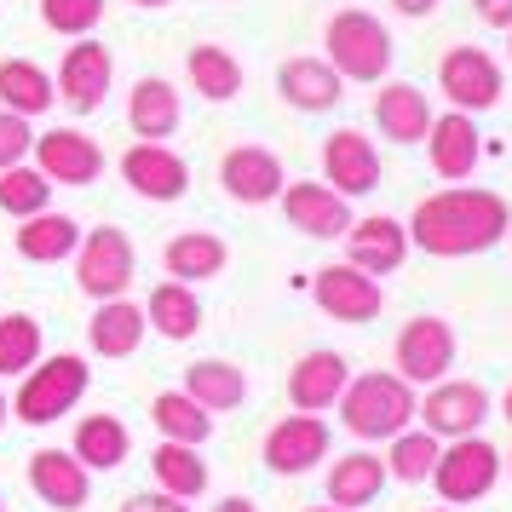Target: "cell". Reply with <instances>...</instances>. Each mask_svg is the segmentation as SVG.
Wrapping results in <instances>:
<instances>
[{
	"mask_svg": "<svg viewBox=\"0 0 512 512\" xmlns=\"http://www.w3.org/2000/svg\"><path fill=\"white\" fill-rule=\"evenodd\" d=\"M512 231V208L495 196V190H438L426 196L409 219V242L432 259H466V254H489L501 236Z\"/></svg>",
	"mask_w": 512,
	"mask_h": 512,
	"instance_id": "cell-1",
	"label": "cell"
},
{
	"mask_svg": "<svg viewBox=\"0 0 512 512\" xmlns=\"http://www.w3.org/2000/svg\"><path fill=\"white\" fill-rule=\"evenodd\" d=\"M340 420H346L351 438H397L415 420V386L403 374H357L340 392Z\"/></svg>",
	"mask_w": 512,
	"mask_h": 512,
	"instance_id": "cell-2",
	"label": "cell"
},
{
	"mask_svg": "<svg viewBox=\"0 0 512 512\" xmlns=\"http://www.w3.org/2000/svg\"><path fill=\"white\" fill-rule=\"evenodd\" d=\"M87 363L81 357H70V351H58V357H47V363H35V369H24V386H18V397H12V415L24 420V426H52L58 415H70L75 403L87 397Z\"/></svg>",
	"mask_w": 512,
	"mask_h": 512,
	"instance_id": "cell-3",
	"label": "cell"
},
{
	"mask_svg": "<svg viewBox=\"0 0 512 512\" xmlns=\"http://www.w3.org/2000/svg\"><path fill=\"white\" fill-rule=\"evenodd\" d=\"M328 64L340 81H380L392 70V35L369 12H340L328 18Z\"/></svg>",
	"mask_w": 512,
	"mask_h": 512,
	"instance_id": "cell-4",
	"label": "cell"
},
{
	"mask_svg": "<svg viewBox=\"0 0 512 512\" xmlns=\"http://www.w3.org/2000/svg\"><path fill=\"white\" fill-rule=\"evenodd\" d=\"M70 259H75V282H81L87 300H121V294L133 288V242H127V231H116V225L81 231Z\"/></svg>",
	"mask_w": 512,
	"mask_h": 512,
	"instance_id": "cell-5",
	"label": "cell"
},
{
	"mask_svg": "<svg viewBox=\"0 0 512 512\" xmlns=\"http://www.w3.org/2000/svg\"><path fill=\"white\" fill-rule=\"evenodd\" d=\"M495 478H501V449L484 443L478 432L455 438L449 449H438V461H432V484H438V495L455 501V507L484 501L489 489H495Z\"/></svg>",
	"mask_w": 512,
	"mask_h": 512,
	"instance_id": "cell-6",
	"label": "cell"
},
{
	"mask_svg": "<svg viewBox=\"0 0 512 512\" xmlns=\"http://www.w3.org/2000/svg\"><path fill=\"white\" fill-rule=\"evenodd\" d=\"M311 300L323 305L334 323H374L380 305H386V288L346 259V265H323V271L311 277Z\"/></svg>",
	"mask_w": 512,
	"mask_h": 512,
	"instance_id": "cell-7",
	"label": "cell"
},
{
	"mask_svg": "<svg viewBox=\"0 0 512 512\" xmlns=\"http://www.w3.org/2000/svg\"><path fill=\"white\" fill-rule=\"evenodd\" d=\"M455 369V328L443 317H409L397 334V374L409 386H432Z\"/></svg>",
	"mask_w": 512,
	"mask_h": 512,
	"instance_id": "cell-8",
	"label": "cell"
},
{
	"mask_svg": "<svg viewBox=\"0 0 512 512\" xmlns=\"http://www.w3.org/2000/svg\"><path fill=\"white\" fill-rule=\"evenodd\" d=\"M415 415L432 438H466L489 420V392L478 380H432V392H426V403H415Z\"/></svg>",
	"mask_w": 512,
	"mask_h": 512,
	"instance_id": "cell-9",
	"label": "cell"
},
{
	"mask_svg": "<svg viewBox=\"0 0 512 512\" xmlns=\"http://www.w3.org/2000/svg\"><path fill=\"white\" fill-rule=\"evenodd\" d=\"M35 167L47 173L52 185H93L104 173V150H98L81 127H52V133H35Z\"/></svg>",
	"mask_w": 512,
	"mask_h": 512,
	"instance_id": "cell-10",
	"label": "cell"
},
{
	"mask_svg": "<svg viewBox=\"0 0 512 512\" xmlns=\"http://www.w3.org/2000/svg\"><path fill=\"white\" fill-rule=\"evenodd\" d=\"M438 87H443V98H449L455 110L478 116V110H489V104L501 98V70H495V58H489L484 47H455L449 58H443Z\"/></svg>",
	"mask_w": 512,
	"mask_h": 512,
	"instance_id": "cell-11",
	"label": "cell"
},
{
	"mask_svg": "<svg viewBox=\"0 0 512 512\" xmlns=\"http://www.w3.org/2000/svg\"><path fill=\"white\" fill-rule=\"evenodd\" d=\"M219 185H225V196L242 202V208H265V202L282 196L288 179H282V162L271 156V150L236 144V150H225V162H219Z\"/></svg>",
	"mask_w": 512,
	"mask_h": 512,
	"instance_id": "cell-12",
	"label": "cell"
},
{
	"mask_svg": "<svg viewBox=\"0 0 512 512\" xmlns=\"http://www.w3.org/2000/svg\"><path fill=\"white\" fill-rule=\"evenodd\" d=\"M328 455V426L317 415H288L277 420L271 432H265V466L271 472H282V478H300V472H311V466Z\"/></svg>",
	"mask_w": 512,
	"mask_h": 512,
	"instance_id": "cell-13",
	"label": "cell"
},
{
	"mask_svg": "<svg viewBox=\"0 0 512 512\" xmlns=\"http://www.w3.org/2000/svg\"><path fill=\"white\" fill-rule=\"evenodd\" d=\"M121 179L139 190L144 202H179L185 185H190V167H185V156H173L167 144L139 139L127 156H121Z\"/></svg>",
	"mask_w": 512,
	"mask_h": 512,
	"instance_id": "cell-14",
	"label": "cell"
},
{
	"mask_svg": "<svg viewBox=\"0 0 512 512\" xmlns=\"http://www.w3.org/2000/svg\"><path fill=\"white\" fill-rule=\"evenodd\" d=\"M110 75H116L110 52L98 47V41H75L64 52V64H58V98L70 104L75 116H93L98 104H104V93H110Z\"/></svg>",
	"mask_w": 512,
	"mask_h": 512,
	"instance_id": "cell-15",
	"label": "cell"
},
{
	"mask_svg": "<svg viewBox=\"0 0 512 512\" xmlns=\"http://www.w3.org/2000/svg\"><path fill=\"white\" fill-rule=\"evenodd\" d=\"M29 489L58 512H81L87 495H93V478H87V466L75 461L70 449H35L29 455Z\"/></svg>",
	"mask_w": 512,
	"mask_h": 512,
	"instance_id": "cell-16",
	"label": "cell"
},
{
	"mask_svg": "<svg viewBox=\"0 0 512 512\" xmlns=\"http://www.w3.org/2000/svg\"><path fill=\"white\" fill-rule=\"evenodd\" d=\"M282 213H288V225L305 236H346L351 231V208H346V196L340 190H328V185H311V179H300V185H282Z\"/></svg>",
	"mask_w": 512,
	"mask_h": 512,
	"instance_id": "cell-17",
	"label": "cell"
},
{
	"mask_svg": "<svg viewBox=\"0 0 512 512\" xmlns=\"http://www.w3.org/2000/svg\"><path fill=\"white\" fill-rule=\"evenodd\" d=\"M346 380H351V363L340 351H305L294 363V374H288V403L305 409V415H323V409L340 403Z\"/></svg>",
	"mask_w": 512,
	"mask_h": 512,
	"instance_id": "cell-18",
	"label": "cell"
},
{
	"mask_svg": "<svg viewBox=\"0 0 512 512\" xmlns=\"http://www.w3.org/2000/svg\"><path fill=\"white\" fill-rule=\"evenodd\" d=\"M346 248H351V265H357V271H369V277H392L397 265L409 259V225H397V219H386V213H374V219H351Z\"/></svg>",
	"mask_w": 512,
	"mask_h": 512,
	"instance_id": "cell-19",
	"label": "cell"
},
{
	"mask_svg": "<svg viewBox=\"0 0 512 512\" xmlns=\"http://www.w3.org/2000/svg\"><path fill=\"white\" fill-rule=\"evenodd\" d=\"M323 173H328V190L340 196H369L380 185V156L374 144L357 133V127H340L334 139L323 144Z\"/></svg>",
	"mask_w": 512,
	"mask_h": 512,
	"instance_id": "cell-20",
	"label": "cell"
},
{
	"mask_svg": "<svg viewBox=\"0 0 512 512\" xmlns=\"http://www.w3.org/2000/svg\"><path fill=\"white\" fill-rule=\"evenodd\" d=\"M426 150H432L438 179H472V167H478V156H484L478 127H472V116H466V110L432 116V127H426Z\"/></svg>",
	"mask_w": 512,
	"mask_h": 512,
	"instance_id": "cell-21",
	"label": "cell"
},
{
	"mask_svg": "<svg viewBox=\"0 0 512 512\" xmlns=\"http://www.w3.org/2000/svg\"><path fill=\"white\" fill-rule=\"evenodd\" d=\"M380 489H386V461L369 455V449H351V455H340L334 472H328V507L357 512V507H369Z\"/></svg>",
	"mask_w": 512,
	"mask_h": 512,
	"instance_id": "cell-22",
	"label": "cell"
},
{
	"mask_svg": "<svg viewBox=\"0 0 512 512\" xmlns=\"http://www.w3.org/2000/svg\"><path fill=\"white\" fill-rule=\"evenodd\" d=\"M277 87L294 110H334L340 104V70L328 58H288Z\"/></svg>",
	"mask_w": 512,
	"mask_h": 512,
	"instance_id": "cell-23",
	"label": "cell"
},
{
	"mask_svg": "<svg viewBox=\"0 0 512 512\" xmlns=\"http://www.w3.org/2000/svg\"><path fill=\"white\" fill-rule=\"evenodd\" d=\"M52 104H58V81L41 64H29V58H6L0 64V110H12V116H47Z\"/></svg>",
	"mask_w": 512,
	"mask_h": 512,
	"instance_id": "cell-24",
	"label": "cell"
},
{
	"mask_svg": "<svg viewBox=\"0 0 512 512\" xmlns=\"http://www.w3.org/2000/svg\"><path fill=\"white\" fill-rule=\"evenodd\" d=\"M144 305H127V300H98L93 323H87V346L98 357H133L144 340Z\"/></svg>",
	"mask_w": 512,
	"mask_h": 512,
	"instance_id": "cell-25",
	"label": "cell"
},
{
	"mask_svg": "<svg viewBox=\"0 0 512 512\" xmlns=\"http://www.w3.org/2000/svg\"><path fill=\"white\" fill-rule=\"evenodd\" d=\"M374 121H380V133L397 144H420L426 139V127H432V110H426V93L409 87V81H392L386 93L374 98Z\"/></svg>",
	"mask_w": 512,
	"mask_h": 512,
	"instance_id": "cell-26",
	"label": "cell"
},
{
	"mask_svg": "<svg viewBox=\"0 0 512 512\" xmlns=\"http://www.w3.org/2000/svg\"><path fill=\"white\" fill-rule=\"evenodd\" d=\"M144 323L156 328L162 340H190L202 328V300L190 282H173L167 277L162 288H150V305H144Z\"/></svg>",
	"mask_w": 512,
	"mask_h": 512,
	"instance_id": "cell-27",
	"label": "cell"
},
{
	"mask_svg": "<svg viewBox=\"0 0 512 512\" xmlns=\"http://www.w3.org/2000/svg\"><path fill=\"white\" fill-rule=\"evenodd\" d=\"M225 259H231V248H225L213 231H185V236L167 242L162 265H167V277L173 282H208V277L225 271Z\"/></svg>",
	"mask_w": 512,
	"mask_h": 512,
	"instance_id": "cell-28",
	"label": "cell"
},
{
	"mask_svg": "<svg viewBox=\"0 0 512 512\" xmlns=\"http://www.w3.org/2000/svg\"><path fill=\"white\" fill-rule=\"evenodd\" d=\"M75 242H81V225H75L70 213H29L24 231H18V254L29 265H58V259L75 254Z\"/></svg>",
	"mask_w": 512,
	"mask_h": 512,
	"instance_id": "cell-29",
	"label": "cell"
},
{
	"mask_svg": "<svg viewBox=\"0 0 512 512\" xmlns=\"http://www.w3.org/2000/svg\"><path fill=\"white\" fill-rule=\"evenodd\" d=\"M127 449H133V438H127V426H121L116 415H87L75 426L70 455L87 466V472H116V466L127 461Z\"/></svg>",
	"mask_w": 512,
	"mask_h": 512,
	"instance_id": "cell-30",
	"label": "cell"
},
{
	"mask_svg": "<svg viewBox=\"0 0 512 512\" xmlns=\"http://www.w3.org/2000/svg\"><path fill=\"white\" fill-rule=\"evenodd\" d=\"M185 392L208 415H225V409H236L248 397V374L236 369V363H225V357H208V363H190L185 369Z\"/></svg>",
	"mask_w": 512,
	"mask_h": 512,
	"instance_id": "cell-31",
	"label": "cell"
},
{
	"mask_svg": "<svg viewBox=\"0 0 512 512\" xmlns=\"http://www.w3.org/2000/svg\"><path fill=\"white\" fill-rule=\"evenodd\" d=\"M127 121H133V133L150 144H162L173 127H179V93L167 87V81H156V75H144L139 87H133V98H127Z\"/></svg>",
	"mask_w": 512,
	"mask_h": 512,
	"instance_id": "cell-32",
	"label": "cell"
},
{
	"mask_svg": "<svg viewBox=\"0 0 512 512\" xmlns=\"http://www.w3.org/2000/svg\"><path fill=\"white\" fill-rule=\"evenodd\" d=\"M150 472H156V484H162L167 495H179V501H196V495L208 489V466L196 455V443L167 438L162 449H150Z\"/></svg>",
	"mask_w": 512,
	"mask_h": 512,
	"instance_id": "cell-33",
	"label": "cell"
},
{
	"mask_svg": "<svg viewBox=\"0 0 512 512\" xmlns=\"http://www.w3.org/2000/svg\"><path fill=\"white\" fill-rule=\"evenodd\" d=\"M150 420L162 426V438H173V443H202L213 438V415L196 403L190 392H162V397H150Z\"/></svg>",
	"mask_w": 512,
	"mask_h": 512,
	"instance_id": "cell-34",
	"label": "cell"
},
{
	"mask_svg": "<svg viewBox=\"0 0 512 512\" xmlns=\"http://www.w3.org/2000/svg\"><path fill=\"white\" fill-rule=\"evenodd\" d=\"M185 75H190V87L202 98H213V104H225V98L242 93V64L225 47H190Z\"/></svg>",
	"mask_w": 512,
	"mask_h": 512,
	"instance_id": "cell-35",
	"label": "cell"
},
{
	"mask_svg": "<svg viewBox=\"0 0 512 512\" xmlns=\"http://www.w3.org/2000/svg\"><path fill=\"white\" fill-rule=\"evenodd\" d=\"M392 443V455H386V478H397V484H426L432 478V461H438V449L443 443L426 432V426H403L397 438H386Z\"/></svg>",
	"mask_w": 512,
	"mask_h": 512,
	"instance_id": "cell-36",
	"label": "cell"
},
{
	"mask_svg": "<svg viewBox=\"0 0 512 512\" xmlns=\"http://www.w3.org/2000/svg\"><path fill=\"white\" fill-rule=\"evenodd\" d=\"M41 351H47V334H41V323H35L29 311H6V317H0V374L35 369Z\"/></svg>",
	"mask_w": 512,
	"mask_h": 512,
	"instance_id": "cell-37",
	"label": "cell"
},
{
	"mask_svg": "<svg viewBox=\"0 0 512 512\" xmlns=\"http://www.w3.org/2000/svg\"><path fill=\"white\" fill-rule=\"evenodd\" d=\"M52 202V179L41 167H6L0 173V208L12 213V219H29V213H41Z\"/></svg>",
	"mask_w": 512,
	"mask_h": 512,
	"instance_id": "cell-38",
	"label": "cell"
},
{
	"mask_svg": "<svg viewBox=\"0 0 512 512\" xmlns=\"http://www.w3.org/2000/svg\"><path fill=\"white\" fill-rule=\"evenodd\" d=\"M41 18L58 35H87L104 18V0H41Z\"/></svg>",
	"mask_w": 512,
	"mask_h": 512,
	"instance_id": "cell-39",
	"label": "cell"
},
{
	"mask_svg": "<svg viewBox=\"0 0 512 512\" xmlns=\"http://www.w3.org/2000/svg\"><path fill=\"white\" fill-rule=\"evenodd\" d=\"M29 144H35V133H29V116H12V110H0V173L24 162Z\"/></svg>",
	"mask_w": 512,
	"mask_h": 512,
	"instance_id": "cell-40",
	"label": "cell"
},
{
	"mask_svg": "<svg viewBox=\"0 0 512 512\" xmlns=\"http://www.w3.org/2000/svg\"><path fill=\"white\" fill-rule=\"evenodd\" d=\"M121 512H190L179 495H167V489H156V495H127L121 501Z\"/></svg>",
	"mask_w": 512,
	"mask_h": 512,
	"instance_id": "cell-41",
	"label": "cell"
},
{
	"mask_svg": "<svg viewBox=\"0 0 512 512\" xmlns=\"http://www.w3.org/2000/svg\"><path fill=\"white\" fill-rule=\"evenodd\" d=\"M489 29H512V0H472Z\"/></svg>",
	"mask_w": 512,
	"mask_h": 512,
	"instance_id": "cell-42",
	"label": "cell"
},
{
	"mask_svg": "<svg viewBox=\"0 0 512 512\" xmlns=\"http://www.w3.org/2000/svg\"><path fill=\"white\" fill-rule=\"evenodd\" d=\"M392 6L403 18H432V12H438V0H392Z\"/></svg>",
	"mask_w": 512,
	"mask_h": 512,
	"instance_id": "cell-43",
	"label": "cell"
},
{
	"mask_svg": "<svg viewBox=\"0 0 512 512\" xmlns=\"http://www.w3.org/2000/svg\"><path fill=\"white\" fill-rule=\"evenodd\" d=\"M213 512H259L254 501H248V495H225V501H219V507Z\"/></svg>",
	"mask_w": 512,
	"mask_h": 512,
	"instance_id": "cell-44",
	"label": "cell"
},
{
	"mask_svg": "<svg viewBox=\"0 0 512 512\" xmlns=\"http://www.w3.org/2000/svg\"><path fill=\"white\" fill-rule=\"evenodd\" d=\"M501 415H507V420H512V386H507V397H501Z\"/></svg>",
	"mask_w": 512,
	"mask_h": 512,
	"instance_id": "cell-45",
	"label": "cell"
},
{
	"mask_svg": "<svg viewBox=\"0 0 512 512\" xmlns=\"http://www.w3.org/2000/svg\"><path fill=\"white\" fill-rule=\"evenodd\" d=\"M6 415H12V403H6V392H0V426H6Z\"/></svg>",
	"mask_w": 512,
	"mask_h": 512,
	"instance_id": "cell-46",
	"label": "cell"
},
{
	"mask_svg": "<svg viewBox=\"0 0 512 512\" xmlns=\"http://www.w3.org/2000/svg\"><path fill=\"white\" fill-rule=\"evenodd\" d=\"M133 6H167V0H133Z\"/></svg>",
	"mask_w": 512,
	"mask_h": 512,
	"instance_id": "cell-47",
	"label": "cell"
},
{
	"mask_svg": "<svg viewBox=\"0 0 512 512\" xmlns=\"http://www.w3.org/2000/svg\"><path fill=\"white\" fill-rule=\"evenodd\" d=\"M305 512H340V507H305Z\"/></svg>",
	"mask_w": 512,
	"mask_h": 512,
	"instance_id": "cell-48",
	"label": "cell"
},
{
	"mask_svg": "<svg viewBox=\"0 0 512 512\" xmlns=\"http://www.w3.org/2000/svg\"><path fill=\"white\" fill-rule=\"evenodd\" d=\"M426 512H455V507H426Z\"/></svg>",
	"mask_w": 512,
	"mask_h": 512,
	"instance_id": "cell-49",
	"label": "cell"
},
{
	"mask_svg": "<svg viewBox=\"0 0 512 512\" xmlns=\"http://www.w3.org/2000/svg\"><path fill=\"white\" fill-rule=\"evenodd\" d=\"M507 472H512V455H507Z\"/></svg>",
	"mask_w": 512,
	"mask_h": 512,
	"instance_id": "cell-50",
	"label": "cell"
}]
</instances>
